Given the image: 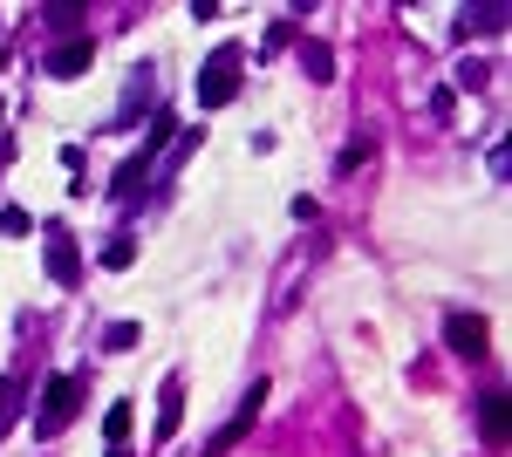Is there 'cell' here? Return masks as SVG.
<instances>
[{
    "label": "cell",
    "mask_w": 512,
    "mask_h": 457,
    "mask_svg": "<svg viewBox=\"0 0 512 457\" xmlns=\"http://www.w3.org/2000/svg\"><path fill=\"white\" fill-rule=\"evenodd\" d=\"M178 423H185V376H164L158 382V423H151V437L171 444V437H178Z\"/></svg>",
    "instance_id": "cell-4"
},
{
    "label": "cell",
    "mask_w": 512,
    "mask_h": 457,
    "mask_svg": "<svg viewBox=\"0 0 512 457\" xmlns=\"http://www.w3.org/2000/svg\"><path fill=\"white\" fill-rule=\"evenodd\" d=\"M137 342H144L137 321H110V328H103V348H137Z\"/></svg>",
    "instance_id": "cell-15"
},
{
    "label": "cell",
    "mask_w": 512,
    "mask_h": 457,
    "mask_svg": "<svg viewBox=\"0 0 512 457\" xmlns=\"http://www.w3.org/2000/svg\"><path fill=\"white\" fill-rule=\"evenodd\" d=\"M151 103V69H130V96H123V116H137Z\"/></svg>",
    "instance_id": "cell-13"
},
{
    "label": "cell",
    "mask_w": 512,
    "mask_h": 457,
    "mask_svg": "<svg viewBox=\"0 0 512 457\" xmlns=\"http://www.w3.org/2000/svg\"><path fill=\"white\" fill-rule=\"evenodd\" d=\"M89 62H96V41L76 35V41H62V48H48V62H41V69H48L55 82H69V76H89Z\"/></svg>",
    "instance_id": "cell-5"
},
{
    "label": "cell",
    "mask_w": 512,
    "mask_h": 457,
    "mask_svg": "<svg viewBox=\"0 0 512 457\" xmlns=\"http://www.w3.org/2000/svg\"><path fill=\"white\" fill-rule=\"evenodd\" d=\"M28 232H35V219H28L21 205H7V212H0V239H28Z\"/></svg>",
    "instance_id": "cell-16"
},
{
    "label": "cell",
    "mask_w": 512,
    "mask_h": 457,
    "mask_svg": "<svg viewBox=\"0 0 512 457\" xmlns=\"http://www.w3.org/2000/svg\"><path fill=\"white\" fill-rule=\"evenodd\" d=\"M301 62H308V76H315V82H328V76H335V55H328L321 41H308V48H301Z\"/></svg>",
    "instance_id": "cell-14"
},
{
    "label": "cell",
    "mask_w": 512,
    "mask_h": 457,
    "mask_svg": "<svg viewBox=\"0 0 512 457\" xmlns=\"http://www.w3.org/2000/svg\"><path fill=\"white\" fill-rule=\"evenodd\" d=\"M478 430H485L492 444L506 437V396H485V403H478Z\"/></svg>",
    "instance_id": "cell-11"
},
{
    "label": "cell",
    "mask_w": 512,
    "mask_h": 457,
    "mask_svg": "<svg viewBox=\"0 0 512 457\" xmlns=\"http://www.w3.org/2000/svg\"><path fill=\"white\" fill-rule=\"evenodd\" d=\"M506 21H512V7H499V0H492V7H465V14H458V35L465 41L472 35H499Z\"/></svg>",
    "instance_id": "cell-9"
},
{
    "label": "cell",
    "mask_w": 512,
    "mask_h": 457,
    "mask_svg": "<svg viewBox=\"0 0 512 457\" xmlns=\"http://www.w3.org/2000/svg\"><path fill=\"white\" fill-rule=\"evenodd\" d=\"M151 164H158V157H151V151H130V157H123V164H117V178H110V198H123V205H130V198H144V191H137V185L151 178Z\"/></svg>",
    "instance_id": "cell-7"
},
{
    "label": "cell",
    "mask_w": 512,
    "mask_h": 457,
    "mask_svg": "<svg viewBox=\"0 0 512 457\" xmlns=\"http://www.w3.org/2000/svg\"><path fill=\"white\" fill-rule=\"evenodd\" d=\"M130 260H137V239H130V232H117V239L103 246V267H110V273H123Z\"/></svg>",
    "instance_id": "cell-12"
},
{
    "label": "cell",
    "mask_w": 512,
    "mask_h": 457,
    "mask_svg": "<svg viewBox=\"0 0 512 457\" xmlns=\"http://www.w3.org/2000/svg\"><path fill=\"white\" fill-rule=\"evenodd\" d=\"M110 457H130V451H110Z\"/></svg>",
    "instance_id": "cell-19"
},
{
    "label": "cell",
    "mask_w": 512,
    "mask_h": 457,
    "mask_svg": "<svg viewBox=\"0 0 512 457\" xmlns=\"http://www.w3.org/2000/svg\"><path fill=\"white\" fill-rule=\"evenodd\" d=\"M48 280H62V287H76L82 280V260H76V239L62 226H48Z\"/></svg>",
    "instance_id": "cell-6"
},
{
    "label": "cell",
    "mask_w": 512,
    "mask_h": 457,
    "mask_svg": "<svg viewBox=\"0 0 512 457\" xmlns=\"http://www.w3.org/2000/svg\"><path fill=\"white\" fill-rule=\"evenodd\" d=\"M260 410H267V382L253 376V389H246V396H239V410L226 423H219V430H212V444H205V451L198 457H226L239 444V437H246V430H253V417H260Z\"/></svg>",
    "instance_id": "cell-3"
},
{
    "label": "cell",
    "mask_w": 512,
    "mask_h": 457,
    "mask_svg": "<svg viewBox=\"0 0 512 457\" xmlns=\"http://www.w3.org/2000/svg\"><path fill=\"white\" fill-rule=\"evenodd\" d=\"M444 342H451V355H485V321H478V314H451V321H444Z\"/></svg>",
    "instance_id": "cell-8"
},
{
    "label": "cell",
    "mask_w": 512,
    "mask_h": 457,
    "mask_svg": "<svg viewBox=\"0 0 512 457\" xmlns=\"http://www.w3.org/2000/svg\"><path fill=\"white\" fill-rule=\"evenodd\" d=\"M239 62H246V55H239L233 41L205 55V69H198V110H226L239 96Z\"/></svg>",
    "instance_id": "cell-1"
},
{
    "label": "cell",
    "mask_w": 512,
    "mask_h": 457,
    "mask_svg": "<svg viewBox=\"0 0 512 457\" xmlns=\"http://www.w3.org/2000/svg\"><path fill=\"white\" fill-rule=\"evenodd\" d=\"M362 157H369V137H355V144H349V151H342V157H335V171H355V164H362Z\"/></svg>",
    "instance_id": "cell-18"
},
{
    "label": "cell",
    "mask_w": 512,
    "mask_h": 457,
    "mask_svg": "<svg viewBox=\"0 0 512 457\" xmlns=\"http://www.w3.org/2000/svg\"><path fill=\"white\" fill-rule=\"evenodd\" d=\"M130 430H137V403H110V417H103L110 451H123V444H130Z\"/></svg>",
    "instance_id": "cell-10"
},
{
    "label": "cell",
    "mask_w": 512,
    "mask_h": 457,
    "mask_svg": "<svg viewBox=\"0 0 512 457\" xmlns=\"http://www.w3.org/2000/svg\"><path fill=\"white\" fill-rule=\"evenodd\" d=\"M82 410V376H48L41 389V417H35V437H55V430H69V417Z\"/></svg>",
    "instance_id": "cell-2"
},
{
    "label": "cell",
    "mask_w": 512,
    "mask_h": 457,
    "mask_svg": "<svg viewBox=\"0 0 512 457\" xmlns=\"http://www.w3.org/2000/svg\"><path fill=\"white\" fill-rule=\"evenodd\" d=\"M14 403H21V376H0V430L14 423Z\"/></svg>",
    "instance_id": "cell-17"
}]
</instances>
